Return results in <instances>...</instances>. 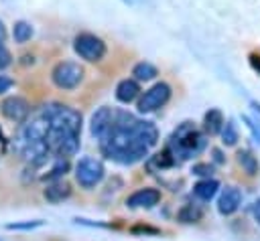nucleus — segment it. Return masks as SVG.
<instances>
[{"mask_svg": "<svg viewBox=\"0 0 260 241\" xmlns=\"http://www.w3.org/2000/svg\"><path fill=\"white\" fill-rule=\"evenodd\" d=\"M12 36H14L16 43H26V41L32 36V26H30L28 22H24V20H18V22L14 24Z\"/></svg>", "mask_w": 260, "mask_h": 241, "instance_id": "5701e85b", "label": "nucleus"}, {"mask_svg": "<svg viewBox=\"0 0 260 241\" xmlns=\"http://www.w3.org/2000/svg\"><path fill=\"white\" fill-rule=\"evenodd\" d=\"M43 194H45V198L49 203H61V200H65L71 194V186L67 182H63V180H55V182H51L45 188Z\"/></svg>", "mask_w": 260, "mask_h": 241, "instance_id": "dca6fc26", "label": "nucleus"}, {"mask_svg": "<svg viewBox=\"0 0 260 241\" xmlns=\"http://www.w3.org/2000/svg\"><path fill=\"white\" fill-rule=\"evenodd\" d=\"M104 164L91 156H85L77 162L75 166V180L83 186V188H93L95 184L102 182L104 178Z\"/></svg>", "mask_w": 260, "mask_h": 241, "instance_id": "423d86ee", "label": "nucleus"}, {"mask_svg": "<svg viewBox=\"0 0 260 241\" xmlns=\"http://www.w3.org/2000/svg\"><path fill=\"white\" fill-rule=\"evenodd\" d=\"M236 158H238V164L244 168L246 174L254 176V174L258 172V160H256V156H252L250 150H238Z\"/></svg>", "mask_w": 260, "mask_h": 241, "instance_id": "6ab92c4d", "label": "nucleus"}, {"mask_svg": "<svg viewBox=\"0 0 260 241\" xmlns=\"http://www.w3.org/2000/svg\"><path fill=\"white\" fill-rule=\"evenodd\" d=\"M41 221H30V223H12L8 225V229H32V227H39Z\"/></svg>", "mask_w": 260, "mask_h": 241, "instance_id": "bb28decb", "label": "nucleus"}, {"mask_svg": "<svg viewBox=\"0 0 260 241\" xmlns=\"http://www.w3.org/2000/svg\"><path fill=\"white\" fill-rule=\"evenodd\" d=\"M134 134H136V140L142 144V146H146L148 150L158 142V130H156V126L152 124V122H136V126H134Z\"/></svg>", "mask_w": 260, "mask_h": 241, "instance_id": "4468645a", "label": "nucleus"}, {"mask_svg": "<svg viewBox=\"0 0 260 241\" xmlns=\"http://www.w3.org/2000/svg\"><path fill=\"white\" fill-rule=\"evenodd\" d=\"M49 117L51 130L81 132V113L67 105H47L43 111Z\"/></svg>", "mask_w": 260, "mask_h": 241, "instance_id": "f03ea898", "label": "nucleus"}, {"mask_svg": "<svg viewBox=\"0 0 260 241\" xmlns=\"http://www.w3.org/2000/svg\"><path fill=\"white\" fill-rule=\"evenodd\" d=\"M10 63H12V55H10V51L0 43V69H6Z\"/></svg>", "mask_w": 260, "mask_h": 241, "instance_id": "a878e982", "label": "nucleus"}, {"mask_svg": "<svg viewBox=\"0 0 260 241\" xmlns=\"http://www.w3.org/2000/svg\"><path fill=\"white\" fill-rule=\"evenodd\" d=\"M217 188H219V182L215 178H205V180H199L193 186V194L197 198H201V200H211L215 196Z\"/></svg>", "mask_w": 260, "mask_h": 241, "instance_id": "f3484780", "label": "nucleus"}, {"mask_svg": "<svg viewBox=\"0 0 260 241\" xmlns=\"http://www.w3.org/2000/svg\"><path fill=\"white\" fill-rule=\"evenodd\" d=\"M219 132H221V142L225 146H236V142H238V126H236L234 119L223 122V126H221Z\"/></svg>", "mask_w": 260, "mask_h": 241, "instance_id": "412c9836", "label": "nucleus"}, {"mask_svg": "<svg viewBox=\"0 0 260 241\" xmlns=\"http://www.w3.org/2000/svg\"><path fill=\"white\" fill-rule=\"evenodd\" d=\"M252 107L256 109V113H260V103H256V101H252Z\"/></svg>", "mask_w": 260, "mask_h": 241, "instance_id": "473e14b6", "label": "nucleus"}, {"mask_svg": "<svg viewBox=\"0 0 260 241\" xmlns=\"http://www.w3.org/2000/svg\"><path fill=\"white\" fill-rule=\"evenodd\" d=\"M242 119H244V122H246V126L252 130L254 140H256V142H260V122H256V119H252V117H248V115H242Z\"/></svg>", "mask_w": 260, "mask_h": 241, "instance_id": "b1692460", "label": "nucleus"}, {"mask_svg": "<svg viewBox=\"0 0 260 241\" xmlns=\"http://www.w3.org/2000/svg\"><path fill=\"white\" fill-rule=\"evenodd\" d=\"M252 213H254V219L260 223V198L254 203V207H252Z\"/></svg>", "mask_w": 260, "mask_h": 241, "instance_id": "c756f323", "label": "nucleus"}, {"mask_svg": "<svg viewBox=\"0 0 260 241\" xmlns=\"http://www.w3.org/2000/svg\"><path fill=\"white\" fill-rule=\"evenodd\" d=\"M242 205V192L236 186H225L217 198V211L221 215H232Z\"/></svg>", "mask_w": 260, "mask_h": 241, "instance_id": "f8f14e48", "label": "nucleus"}, {"mask_svg": "<svg viewBox=\"0 0 260 241\" xmlns=\"http://www.w3.org/2000/svg\"><path fill=\"white\" fill-rule=\"evenodd\" d=\"M171 97V85L169 83H154L150 89L144 91V95L140 97L138 101V111L140 113H148V111H154L158 107H162Z\"/></svg>", "mask_w": 260, "mask_h": 241, "instance_id": "0eeeda50", "label": "nucleus"}, {"mask_svg": "<svg viewBox=\"0 0 260 241\" xmlns=\"http://www.w3.org/2000/svg\"><path fill=\"white\" fill-rule=\"evenodd\" d=\"M201 209L199 207H195V205H185L179 213H177V219L181 221V223H197L199 219H201Z\"/></svg>", "mask_w": 260, "mask_h": 241, "instance_id": "4be33fe9", "label": "nucleus"}, {"mask_svg": "<svg viewBox=\"0 0 260 241\" xmlns=\"http://www.w3.org/2000/svg\"><path fill=\"white\" fill-rule=\"evenodd\" d=\"M51 77L59 89H75L83 79V67L75 61H61L55 65Z\"/></svg>", "mask_w": 260, "mask_h": 241, "instance_id": "20e7f679", "label": "nucleus"}, {"mask_svg": "<svg viewBox=\"0 0 260 241\" xmlns=\"http://www.w3.org/2000/svg\"><path fill=\"white\" fill-rule=\"evenodd\" d=\"M49 130H51L49 117H47L45 113L35 115V117H30V119L22 126V130H20V140H22V142H28V140H47Z\"/></svg>", "mask_w": 260, "mask_h": 241, "instance_id": "1a4fd4ad", "label": "nucleus"}, {"mask_svg": "<svg viewBox=\"0 0 260 241\" xmlns=\"http://www.w3.org/2000/svg\"><path fill=\"white\" fill-rule=\"evenodd\" d=\"M160 200V190L156 188H140L136 192H132L126 198V205L130 209H150L154 205H158Z\"/></svg>", "mask_w": 260, "mask_h": 241, "instance_id": "9b49d317", "label": "nucleus"}, {"mask_svg": "<svg viewBox=\"0 0 260 241\" xmlns=\"http://www.w3.org/2000/svg\"><path fill=\"white\" fill-rule=\"evenodd\" d=\"M114 115H116V109L112 107H100L93 115H91V124H89V130H91V136L98 138L100 142L106 140V136L112 132L114 128Z\"/></svg>", "mask_w": 260, "mask_h": 241, "instance_id": "6e6552de", "label": "nucleus"}, {"mask_svg": "<svg viewBox=\"0 0 260 241\" xmlns=\"http://www.w3.org/2000/svg\"><path fill=\"white\" fill-rule=\"evenodd\" d=\"M6 38V28H4V24H2V20H0V43Z\"/></svg>", "mask_w": 260, "mask_h": 241, "instance_id": "2f4dec72", "label": "nucleus"}, {"mask_svg": "<svg viewBox=\"0 0 260 241\" xmlns=\"http://www.w3.org/2000/svg\"><path fill=\"white\" fill-rule=\"evenodd\" d=\"M132 75H134L136 81H150V79H154V77L158 75V71H156L154 65H150V63H146V61H140V63L134 65Z\"/></svg>", "mask_w": 260, "mask_h": 241, "instance_id": "aec40b11", "label": "nucleus"}, {"mask_svg": "<svg viewBox=\"0 0 260 241\" xmlns=\"http://www.w3.org/2000/svg\"><path fill=\"white\" fill-rule=\"evenodd\" d=\"M73 49H75V53H77L81 59H85L87 63H98V61H102L104 55H106V43H104L100 36L91 34V32H81V34H77L75 41H73Z\"/></svg>", "mask_w": 260, "mask_h": 241, "instance_id": "7ed1b4c3", "label": "nucleus"}, {"mask_svg": "<svg viewBox=\"0 0 260 241\" xmlns=\"http://www.w3.org/2000/svg\"><path fill=\"white\" fill-rule=\"evenodd\" d=\"M49 142L47 140H28V142H22V156L26 162L30 164H39L47 158L49 154Z\"/></svg>", "mask_w": 260, "mask_h": 241, "instance_id": "ddd939ff", "label": "nucleus"}, {"mask_svg": "<svg viewBox=\"0 0 260 241\" xmlns=\"http://www.w3.org/2000/svg\"><path fill=\"white\" fill-rule=\"evenodd\" d=\"M140 93V85L136 79H122L116 87V99L122 103H130L136 99V95Z\"/></svg>", "mask_w": 260, "mask_h": 241, "instance_id": "2eb2a0df", "label": "nucleus"}, {"mask_svg": "<svg viewBox=\"0 0 260 241\" xmlns=\"http://www.w3.org/2000/svg\"><path fill=\"white\" fill-rule=\"evenodd\" d=\"M221 126H223V115H221V111H219V109H209V111L205 113V117H203V130H205L209 136H215V134H219Z\"/></svg>", "mask_w": 260, "mask_h": 241, "instance_id": "a211bd4d", "label": "nucleus"}, {"mask_svg": "<svg viewBox=\"0 0 260 241\" xmlns=\"http://www.w3.org/2000/svg\"><path fill=\"white\" fill-rule=\"evenodd\" d=\"M0 111L10 122H24L28 117V113H30V105L22 97H6L0 103Z\"/></svg>", "mask_w": 260, "mask_h": 241, "instance_id": "9d476101", "label": "nucleus"}, {"mask_svg": "<svg viewBox=\"0 0 260 241\" xmlns=\"http://www.w3.org/2000/svg\"><path fill=\"white\" fill-rule=\"evenodd\" d=\"M173 144H175V158L179 156L181 160H187L195 154H199L205 148V136L199 134L189 122H185L175 134H173Z\"/></svg>", "mask_w": 260, "mask_h": 241, "instance_id": "f257e3e1", "label": "nucleus"}, {"mask_svg": "<svg viewBox=\"0 0 260 241\" xmlns=\"http://www.w3.org/2000/svg\"><path fill=\"white\" fill-rule=\"evenodd\" d=\"M14 85V81L10 79V77H6V75H0V93H6L10 87Z\"/></svg>", "mask_w": 260, "mask_h": 241, "instance_id": "cd10ccee", "label": "nucleus"}, {"mask_svg": "<svg viewBox=\"0 0 260 241\" xmlns=\"http://www.w3.org/2000/svg\"><path fill=\"white\" fill-rule=\"evenodd\" d=\"M213 156H215V162H217V164H221V162H223V154H221L217 148L213 150Z\"/></svg>", "mask_w": 260, "mask_h": 241, "instance_id": "7c9ffc66", "label": "nucleus"}, {"mask_svg": "<svg viewBox=\"0 0 260 241\" xmlns=\"http://www.w3.org/2000/svg\"><path fill=\"white\" fill-rule=\"evenodd\" d=\"M191 172L193 174H197V176H211L213 174V166H209V164H195L193 168H191Z\"/></svg>", "mask_w": 260, "mask_h": 241, "instance_id": "393cba45", "label": "nucleus"}, {"mask_svg": "<svg viewBox=\"0 0 260 241\" xmlns=\"http://www.w3.org/2000/svg\"><path fill=\"white\" fill-rule=\"evenodd\" d=\"M250 63H252V67H254L256 71H260V55L252 53V55H250Z\"/></svg>", "mask_w": 260, "mask_h": 241, "instance_id": "c85d7f7f", "label": "nucleus"}, {"mask_svg": "<svg viewBox=\"0 0 260 241\" xmlns=\"http://www.w3.org/2000/svg\"><path fill=\"white\" fill-rule=\"evenodd\" d=\"M49 148L57 152V156H73L79 150V132H67V130H49L47 136Z\"/></svg>", "mask_w": 260, "mask_h": 241, "instance_id": "39448f33", "label": "nucleus"}]
</instances>
